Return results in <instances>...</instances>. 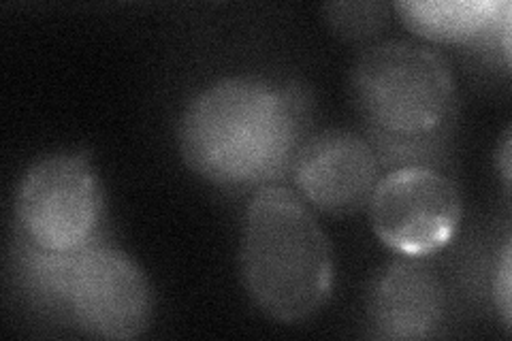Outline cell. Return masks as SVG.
<instances>
[{
	"mask_svg": "<svg viewBox=\"0 0 512 341\" xmlns=\"http://www.w3.org/2000/svg\"><path fill=\"white\" fill-rule=\"evenodd\" d=\"M308 101L295 86L242 75L199 92L180 122V152L220 188L261 186L284 175L306 143Z\"/></svg>",
	"mask_w": 512,
	"mask_h": 341,
	"instance_id": "cell-1",
	"label": "cell"
},
{
	"mask_svg": "<svg viewBox=\"0 0 512 341\" xmlns=\"http://www.w3.org/2000/svg\"><path fill=\"white\" fill-rule=\"evenodd\" d=\"M350 99L376 154H402L404 160L410 154L408 165H425L421 154L440 148L457 113V86L446 60L408 41L367 47L350 71Z\"/></svg>",
	"mask_w": 512,
	"mask_h": 341,
	"instance_id": "cell-2",
	"label": "cell"
},
{
	"mask_svg": "<svg viewBox=\"0 0 512 341\" xmlns=\"http://www.w3.org/2000/svg\"><path fill=\"white\" fill-rule=\"evenodd\" d=\"M242 278L263 314L284 324L312 318L333 290L325 231L293 190L263 186L244 218Z\"/></svg>",
	"mask_w": 512,
	"mask_h": 341,
	"instance_id": "cell-3",
	"label": "cell"
},
{
	"mask_svg": "<svg viewBox=\"0 0 512 341\" xmlns=\"http://www.w3.org/2000/svg\"><path fill=\"white\" fill-rule=\"evenodd\" d=\"M24 273L35 290L67 305L79 329L101 339H135L152 318L146 273L122 250L99 239L71 254L32 248L24 241Z\"/></svg>",
	"mask_w": 512,
	"mask_h": 341,
	"instance_id": "cell-4",
	"label": "cell"
},
{
	"mask_svg": "<svg viewBox=\"0 0 512 341\" xmlns=\"http://www.w3.org/2000/svg\"><path fill=\"white\" fill-rule=\"evenodd\" d=\"M103 190L88 156L54 154L32 165L18 186L15 218L32 248L71 254L99 239Z\"/></svg>",
	"mask_w": 512,
	"mask_h": 341,
	"instance_id": "cell-5",
	"label": "cell"
},
{
	"mask_svg": "<svg viewBox=\"0 0 512 341\" xmlns=\"http://www.w3.org/2000/svg\"><path fill=\"white\" fill-rule=\"evenodd\" d=\"M367 209L384 246L412 258L451 243L463 214L457 186L429 165H404L382 175Z\"/></svg>",
	"mask_w": 512,
	"mask_h": 341,
	"instance_id": "cell-6",
	"label": "cell"
},
{
	"mask_svg": "<svg viewBox=\"0 0 512 341\" xmlns=\"http://www.w3.org/2000/svg\"><path fill=\"white\" fill-rule=\"evenodd\" d=\"M291 171L301 197L333 216L355 214L370 205L380 180L372 143L348 131H327L306 139Z\"/></svg>",
	"mask_w": 512,
	"mask_h": 341,
	"instance_id": "cell-7",
	"label": "cell"
},
{
	"mask_svg": "<svg viewBox=\"0 0 512 341\" xmlns=\"http://www.w3.org/2000/svg\"><path fill=\"white\" fill-rule=\"evenodd\" d=\"M367 322L378 339H429L444 324V288L419 258L402 256L374 278Z\"/></svg>",
	"mask_w": 512,
	"mask_h": 341,
	"instance_id": "cell-8",
	"label": "cell"
},
{
	"mask_svg": "<svg viewBox=\"0 0 512 341\" xmlns=\"http://www.w3.org/2000/svg\"><path fill=\"white\" fill-rule=\"evenodd\" d=\"M399 18L408 30L431 41H470L498 22L493 3H399Z\"/></svg>",
	"mask_w": 512,
	"mask_h": 341,
	"instance_id": "cell-9",
	"label": "cell"
},
{
	"mask_svg": "<svg viewBox=\"0 0 512 341\" xmlns=\"http://www.w3.org/2000/svg\"><path fill=\"white\" fill-rule=\"evenodd\" d=\"M389 5L382 3H335L327 5V20L346 39H367L389 22Z\"/></svg>",
	"mask_w": 512,
	"mask_h": 341,
	"instance_id": "cell-10",
	"label": "cell"
},
{
	"mask_svg": "<svg viewBox=\"0 0 512 341\" xmlns=\"http://www.w3.org/2000/svg\"><path fill=\"white\" fill-rule=\"evenodd\" d=\"M495 303H498L502 320L508 329L510 327V248L508 246L502 254L498 278H495Z\"/></svg>",
	"mask_w": 512,
	"mask_h": 341,
	"instance_id": "cell-11",
	"label": "cell"
}]
</instances>
